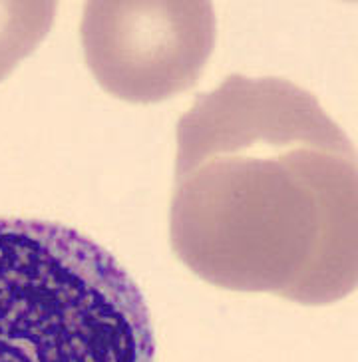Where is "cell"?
I'll list each match as a JSON object with an SVG mask.
<instances>
[{
	"label": "cell",
	"mask_w": 358,
	"mask_h": 362,
	"mask_svg": "<svg viewBox=\"0 0 358 362\" xmlns=\"http://www.w3.org/2000/svg\"><path fill=\"white\" fill-rule=\"evenodd\" d=\"M357 171L315 94L227 76L178 122L171 249L215 287L335 303L357 288Z\"/></svg>",
	"instance_id": "6da1fadb"
},
{
	"label": "cell",
	"mask_w": 358,
	"mask_h": 362,
	"mask_svg": "<svg viewBox=\"0 0 358 362\" xmlns=\"http://www.w3.org/2000/svg\"><path fill=\"white\" fill-rule=\"evenodd\" d=\"M0 362H156L146 297L88 235L0 217Z\"/></svg>",
	"instance_id": "7a4b0ae2"
},
{
	"label": "cell",
	"mask_w": 358,
	"mask_h": 362,
	"mask_svg": "<svg viewBox=\"0 0 358 362\" xmlns=\"http://www.w3.org/2000/svg\"><path fill=\"white\" fill-rule=\"evenodd\" d=\"M80 38L86 64L108 94L156 104L197 84L217 21L205 0H92Z\"/></svg>",
	"instance_id": "3957f363"
},
{
	"label": "cell",
	"mask_w": 358,
	"mask_h": 362,
	"mask_svg": "<svg viewBox=\"0 0 358 362\" xmlns=\"http://www.w3.org/2000/svg\"><path fill=\"white\" fill-rule=\"evenodd\" d=\"M56 2L0 0V82L46 38L56 18Z\"/></svg>",
	"instance_id": "277c9868"
}]
</instances>
